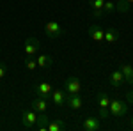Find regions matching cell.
I'll use <instances>...</instances> for the list:
<instances>
[{"instance_id": "4fadbf2b", "label": "cell", "mask_w": 133, "mask_h": 131, "mask_svg": "<svg viewBox=\"0 0 133 131\" xmlns=\"http://www.w3.org/2000/svg\"><path fill=\"white\" fill-rule=\"evenodd\" d=\"M36 60H37V67H43V69H50L53 66V57L51 55H37Z\"/></svg>"}, {"instance_id": "ac0fdd59", "label": "cell", "mask_w": 133, "mask_h": 131, "mask_svg": "<svg viewBox=\"0 0 133 131\" xmlns=\"http://www.w3.org/2000/svg\"><path fill=\"white\" fill-rule=\"evenodd\" d=\"M23 66H25V69H29V71H36L37 69V60H36V57H34V55H25Z\"/></svg>"}, {"instance_id": "44dd1931", "label": "cell", "mask_w": 133, "mask_h": 131, "mask_svg": "<svg viewBox=\"0 0 133 131\" xmlns=\"http://www.w3.org/2000/svg\"><path fill=\"white\" fill-rule=\"evenodd\" d=\"M103 9H105V12H107V14L114 12V11H115V4H114V0H105V4H103Z\"/></svg>"}, {"instance_id": "52a82bcc", "label": "cell", "mask_w": 133, "mask_h": 131, "mask_svg": "<svg viewBox=\"0 0 133 131\" xmlns=\"http://www.w3.org/2000/svg\"><path fill=\"white\" fill-rule=\"evenodd\" d=\"M87 34H89V37H91L92 41H96V43H103V41H105V32L101 30V27H99L98 23H92V25H89Z\"/></svg>"}, {"instance_id": "484cf974", "label": "cell", "mask_w": 133, "mask_h": 131, "mask_svg": "<svg viewBox=\"0 0 133 131\" xmlns=\"http://www.w3.org/2000/svg\"><path fill=\"white\" fill-rule=\"evenodd\" d=\"M126 99H128V103H130V105H133V91H130L128 94H126Z\"/></svg>"}, {"instance_id": "8fae6325", "label": "cell", "mask_w": 133, "mask_h": 131, "mask_svg": "<svg viewBox=\"0 0 133 131\" xmlns=\"http://www.w3.org/2000/svg\"><path fill=\"white\" fill-rule=\"evenodd\" d=\"M66 105H68L71 110H80V108H82V105H83V99H82V96H80V94H69Z\"/></svg>"}, {"instance_id": "ffe728a7", "label": "cell", "mask_w": 133, "mask_h": 131, "mask_svg": "<svg viewBox=\"0 0 133 131\" xmlns=\"http://www.w3.org/2000/svg\"><path fill=\"white\" fill-rule=\"evenodd\" d=\"M115 11H119V12H128V11H130V4H128L126 0H117Z\"/></svg>"}, {"instance_id": "83f0119b", "label": "cell", "mask_w": 133, "mask_h": 131, "mask_svg": "<svg viewBox=\"0 0 133 131\" xmlns=\"http://www.w3.org/2000/svg\"><path fill=\"white\" fill-rule=\"evenodd\" d=\"M126 2H128V4H133V0H126Z\"/></svg>"}, {"instance_id": "7c38bea8", "label": "cell", "mask_w": 133, "mask_h": 131, "mask_svg": "<svg viewBox=\"0 0 133 131\" xmlns=\"http://www.w3.org/2000/svg\"><path fill=\"white\" fill-rule=\"evenodd\" d=\"M108 81H110V85H112V87H115V89L123 87V83H124V76H123V73H121L119 69L114 71L112 74H110V78H108Z\"/></svg>"}, {"instance_id": "d4e9b609", "label": "cell", "mask_w": 133, "mask_h": 131, "mask_svg": "<svg viewBox=\"0 0 133 131\" xmlns=\"http://www.w3.org/2000/svg\"><path fill=\"white\" fill-rule=\"evenodd\" d=\"M5 73H7V66H5V62H0V80L5 76Z\"/></svg>"}, {"instance_id": "7402d4cb", "label": "cell", "mask_w": 133, "mask_h": 131, "mask_svg": "<svg viewBox=\"0 0 133 131\" xmlns=\"http://www.w3.org/2000/svg\"><path fill=\"white\" fill-rule=\"evenodd\" d=\"M107 16V12H105V9H92V18H96V20H103Z\"/></svg>"}, {"instance_id": "d6986e66", "label": "cell", "mask_w": 133, "mask_h": 131, "mask_svg": "<svg viewBox=\"0 0 133 131\" xmlns=\"http://www.w3.org/2000/svg\"><path fill=\"white\" fill-rule=\"evenodd\" d=\"M98 105H99L101 108H108V105H110V98H108L107 92H99V94H98Z\"/></svg>"}, {"instance_id": "277c9868", "label": "cell", "mask_w": 133, "mask_h": 131, "mask_svg": "<svg viewBox=\"0 0 133 131\" xmlns=\"http://www.w3.org/2000/svg\"><path fill=\"white\" fill-rule=\"evenodd\" d=\"M36 121H37V112H36V110H32V108H25V110H21V122H23L25 128L32 129V128L36 126Z\"/></svg>"}, {"instance_id": "9c48e42d", "label": "cell", "mask_w": 133, "mask_h": 131, "mask_svg": "<svg viewBox=\"0 0 133 131\" xmlns=\"http://www.w3.org/2000/svg\"><path fill=\"white\" fill-rule=\"evenodd\" d=\"M68 96H69V94H68L66 91H53L50 98H51V101H53L57 106H66V103H68Z\"/></svg>"}, {"instance_id": "e0dca14e", "label": "cell", "mask_w": 133, "mask_h": 131, "mask_svg": "<svg viewBox=\"0 0 133 131\" xmlns=\"http://www.w3.org/2000/svg\"><path fill=\"white\" fill-rule=\"evenodd\" d=\"M119 39V30L117 29H108V30H105V44L108 46V44H114L115 41Z\"/></svg>"}, {"instance_id": "5b68a950", "label": "cell", "mask_w": 133, "mask_h": 131, "mask_svg": "<svg viewBox=\"0 0 133 131\" xmlns=\"http://www.w3.org/2000/svg\"><path fill=\"white\" fill-rule=\"evenodd\" d=\"M34 92H36V96L48 99V98L51 96V92H53V87H51L48 81H39V83L34 85Z\"/></svg>"}, {"instance_id": "6da1fadb", "label": "cell", "mask_w": 133, "mask_h": 131, "mask_svg": "<svg viewBox=\"0 0 133 131\" xmlns=\"http://www.w3.org/2000/svg\"><path fill=\"white\" fill-rule=\"evenodd\" d=\"M108 110H110V115L112 117H115V119H124L128 115V105L123 99H110Z\"/></svg>"}, {"instance_id": "30bf717a", "label": "cell", "mask_w": 133, "mask_h": 131, "mask_svg": "<svg viewBox=\"0 0 133 131\" xmlns=\"http://www.w3.org/2000/svg\"><path fill=\"white\" fill-rule=\"evenodd\" d=\"M82 128L85 131H99L101 129V122H99L98 117H87V119L83 121Z\"/></svg>"}, {"instance_id": "603a6c76", "label": "cell", "mask_w": 133, "mask_h": 131, "mask_svg": "<svg viewBox=\"0 0 133 131\" xmlns=\"http://www.w3.org/2000/svg\"><path fill=\"white\" fill-rule=\"evenodd\" d=\"M87 2H89V5L92 9H101L103 4H105V0H87Z\"/></svg>"}, {"instance_id": "3957f363", "label": "cell", "mask_w": 133, "mask_h": 131, "mask_svg": "<svg viewBox=\"0 0 133 131\" xmlns=\"http://www.w3.org/2000/svg\"><path fill=\"white\" fill-rule=\"evenodd\" d=\"M64 91L68 94H80L82 92V81L76 76H68L64 80Z\"/></svg>"}, {"instance_id": "cb8c5ba5", "label": "cell", "mask_w": 133, "mask_h": 131, "mask_svg": "<svg viewBox=\"0 0 133 131\" xmlns=\"http://www.w3.org/2000/svg\"><path fill=\"white\" fill-rule=\"evenodd\" d=\"M99 117H101V119H108V117H110V110L99 106Z\"/></svg>"}, {"instance_id": "ba28073f", "label": "cell", "mask_w": 133, "mask_h": 131, "mask_svg": "<svg viewBox=\"0 0 133 131\" xmlns=\"http://www.w3.org/2000/svg\"><path fill=\"white\" fill-rule=\"evenodd\" d=\"M48 122H50V117L46 115V112H39V113H37V121H36L34 129H37V131H48Z\"/></svg>"}, {"instance_id": "2e32d148", "label": "cell", "mask_w": 133, "mask_h": 131, "mask_svg": "<svg viewBox=\"0 0 133 131\" xmlns=\"http://www.w3.org/2000/svg\"><path fill=\"white\" fill-rule=\"evenodd\" d=\"M119 71L123 73L124 81H128L130 85H133V67L131 66H130V64H121V66H119Z\"/></svg>"}, {"instance_id": "8992f818", "label": "cell", "mask_w": 133, "mask_h": 131, "mask_svg": "<svg viewBox=\"0 0 133 131\" xmlns=\"http://www.w3.org/2000/svg\"><path fill=\"white\" fill-rule=\"evenodd\" d=\"M39 48H41V43L37 37H27L25 39V55H36V53H39Z\"/></svg>"}, {"instance_id": "9a60e30c", "label": "cell", "mask_w": 133, "mask_h": 131, "mask_svg": "<svg viewBox=\"0 0 133 131\" xmlns=\"http://www.w3.org/2000/svg\"><path fill=\"white\" fill-rule=\"evenodd\" d=\"M66 129H68V124L62 119H50V122H48V131H66Z\"/></svg>"}, {"instance_id": "5bb4252c", "label": "cell", "mask_w": 133, "mask_h": 131, "mask_svg": "<svg viewBox=\"0 0 133 131\" xmlns=\"http://www.w3.org/2000/svg\"><path fill=\"white\" fill-rule=\"evenodd\" d=\"M30 108H32V110H36L37 113H39V112H46V108H48V103H46V99H44V98L36 96V99L30 103Z\"/></svg>"}, {"instance_id": "7a4b0ae2", "label": "cell", "mask_w": 133, "mask_h": 131, "mask_svg": "<svg viewBox=\"0 0 133 131\" xmlns=\"http://www.w3.org/2000/svg\"><path fill=\"white\" fill-rule=\"evenodd\" d=\"M44 34H46L48 39H59V37H62L66 34V30L57 21H46L44 23Z\"/></svg>"}, {"instance_id": "4316f807", "label": "cell", "mask_w": 133, "mask_h": 131, "mask_svg": "<svg viewBox=\"0 0 133 131\" xmlns=\"http://www.w3.org/2000/svg\"><path fill=\"white\" fill-rule=\"evenodd\" d=\"M130 128H131V129H133V117H131V119H130Z\"/></svg>"}]
</instances>
